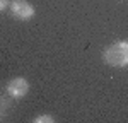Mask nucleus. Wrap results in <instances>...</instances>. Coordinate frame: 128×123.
<instances>
[{"mask_svg": "<svg viewBox=\"0 0 128 123\" xmlns=\"http://www.w3.org/2000/svg\"><path fill=\"white\" fill-rule=\"evenodd\" d=\"M7 92H9L12 98L20 99L24 98L28 92H29V82L26 80L24 77H16L7 84Z\"/></svg>", "mask_w": 128, "mask_h": 123, "instance_id": "7ed1b4c3", "label": "nucleus"}, {"mask_svg": "<svg viewBox=\"0 0 128 123\" xmlns=\"http://www.w3.org/2000/svg\"><path fill=\"white\" fill-rule=\"evenodd\" d=\"M102 60L109 67L116 68L128 67V41H116L109 44L102 53Z\"/></svg>", "mask_w": 128, "mask_h": 123, "instance_id": "f257e3e1", "label": "nucleus"}, {"mask_svg": "<svg viewBox=\"0 0 128 123\" xmlns=\"http://www.w3.org/2000/svg\"><path fill=\"white\" fill-rule=\"evenodd\" d=\"M32 122H34V123H53V122H55V118H53L51 114H40V116L32 118Z\"/></svg>", "mask_w": 128, "mask_h": 123, "instance_id": "20e7f679", "label": "nucleus"}, {"mask_svg": "<svg viewBox=\"0 0 128 123\" xmlns=\"http://www.w3.org/2000/svg\"><path fill=\"white\" fill-rule=\"evenodd\" d=\"M9 7V0H0V12Z\"/></svg>", "mask_w": 128, "mask_h": 123, "instance_id": "39448f33", "label": "nucleus"}, {"mask_svg": "<svg viewBox=\"0 0 128 123\" xmlns=\"http://www.w3.org/2000/svg\"><path fill=\"white\" fill-rule=\"evenodd\" d=\"M10 5V14L19 20H29L34 16V7L28 0H12Z\"/></svg>", "mask_w": 128, "mask_h": 123, "instance_id": "f03ea898", "label": "nucleus"}]
</instances>
